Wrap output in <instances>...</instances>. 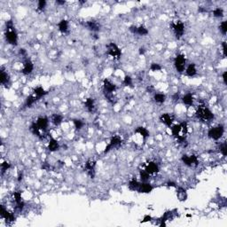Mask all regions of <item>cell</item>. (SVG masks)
<instances>
[{
  "instance_id": "cell-1",
  "label": "cell",
  "mask_w": 227,
  "mask_h": 227,
  "mask_svg": "<svg viewBox=\"0 0 227 227\" xmlns=\"http://www.w3.org/2000/svg\"><path fill=\"white\" fill-rule=\"evenodd\" d=\"M171 131H172V135L176 137L179 141H184L188 132L187 123L182 122L180 124H176L171 128Z\"/></svg>"
},
{
  "instance_id": "cell-2",
  "label": "cell",
  "mask_w": 227,
  "mask_h": 227,
  "mask_svg": "<svg viewBox=\"0 0 227 227\" xmlns=\"http://www.w3.org/2000/svg\"><path fill=\"white\" fill-rule=\"evenodd\" d=\"M196 117L203 120V121H210L214 118V114H212V112L206 107L205 106H200L195 113Z\"/></svg>"
},
{
  "instance_id": "cell-3",
  "label": "cell",
  "mask_w": 227,
  "mask_h": 227,
  "mask_svg": "<svg viewBox=\"0 0 227 227\" xmlns=\"http://www.w3.org/2000/svg\"><path fill=\"white\" fill-rule=\"evenodd\" d=\"M106 53L109 56H111V57H113L114 59H120V57L121 55V50L119 49V47L114 43H110L107 45V51H106Z\"/></svg>"
},
{
  "instance_id": "cell-4",
  "label": "cell",
  "mask_w": 227,
  "mask_h": 227,
  "mask_svg": "<svg viewBox=\"0 0 227 227\" xmlns=\"http://www.w3.org/2000/svg\"><path fill=\"white\" fill-rule=\"evenodd\" d=\"M223 131H224V129L222 125H219L217 127H215V128H212L208 130L207 132V135L210 138H213L215 140H217L219 139L223 134Z\"/></svg>"
},
{
  "instance_id": "cell-5",
  "label": "cell",
  "mask_w": 227,
  "mask_h": 227,
  "mask_svg": "<svg viewBox=\"0 0 227 227\" xmlns=\"http://www.w3.org/2000/svg\"><path fill=\"white\" fill-rule=\"evenodd\" d=\"M171 27L176 36V38H180L183 34H184V25L183 22H181L180 20L176 21V22H172L171 23Z\"/></svg>"
},
{
  "instance_id": "cell-6",
  "label": "cell",
  "mask_w": 227,
  "mask_h": 227,
  "mask_svg": "<svg viewBox=\"0 0 227 227\" xmlns=\"http://www.w3.org/2000/svg\"><path fill=\"white\" fill-rule=\"evenodd\" d=\"M103 86H104V90H105V94H106V97L108 98V99H111V95L112 93L115 90L116 87L115 85L111 82L109 80L107 79H105L104 82H103Z\"/></svg>"
},
{
  "instance_id": "cell-7",
  "label": "cell",
  "mask_w": 227,
  "mask_h": 227,
  "mask_svg": "<svg viewBox=\"0 0 227 227\" xmlns=\"http://www.w3.org/2000/svg\"><path fill=\"white\" fill-rule=\"evenodd\" d=\"M5 39L6 41L12 45H17L18 42V35L14 28L12 29H6L5 31Z\"/></svg>"
},
{
  "instance_id": "cell-8",
  "label": "cell",
  "mask_w": 227,
  "mask_h": 227,
  "mask_svg": "<svg viewBox=\"0 0 227 227\" xmlns=\"http://www.w3.org/2000/svg\"><path fill=\"white\" fill-rule=\"evenodd\" d=\"M185 62H186V60H185V58L183 54H179L176 57V59H175V67L179 73H182L184 70Z\"/></svg>"
},
{
  "instance_id": "cell-9",
  "label": "cell",
  "mask_w": 227,
  "mask_h": 227,
  "mask_svg": "<svg viewBox=\"0 0 227 227\" xmlns=\"http://www.w3.org/2000/svg\"><path fill=\"white\" fill-rule=\"evenodd\" d=\"M182 160L186 166H189V167H196L199 164L197 156H195V155H191V156L183 155Z\"/></svg>"
},
{
  "instance_id": "cell-10",
  "label": "cell",
  "mask_w": 227,
  "mask_h": 227,
  "mask_svg": "<svg viewBox=\"0 0 227 227\" xmlns=\"http://www.w3.org/2000/svg\"><path fill=\"white\" fill-rule=\"evenodd\" d=\"M121 143H122V140H121V138L120 137H118V136L113 137L111 138V140H110V143H109V144L107 145V146L106 147V149H105V151H104V153H108V152H109L111 149H113L114 147L119 146Z\"/></svg>"
},
{
  "instance_id": "cell-11",
  "label": "cell",
  "mask_w": 227,
  "mask_h": 227,
  "mask_svg": "<svg viewBox=\"0 0 227 227\" xmlns=\"http://www.w3.org/2000/svg\"><path fill=\"white\" fill-rule=\"evenodd\" d=\"M12 196H13L14 201L16 203V208L19 209L20 211H21L24 207V202L21 200V193L20 192H14Z\"/></svg>"
},
{
  "instance_id": "cell-12",
  "label": "cell",
  "mask_w": 227,
  "mask_h": 227,
  "mask_svg": "<svg viewBox=\"0 0 227 227\" xmlns=\"http://www.w3.org/2000/svg\"><path fill=\"white\" fill-rule=\"evenodd\" d=\"M153 187L152 186V184H150L146 182H142V183H139L137 192H142V193H148V192H151L153 191Z\"/></svg>"
},
{
  "instance_id": "cell-13",
  "label": "cell",
  "mask_w": 227,
  "mask_h": 227,
  "mask_svg": "<svg viewBox=\"0 0 227 227\" xmlns=\"http://www.w3.org/2000/svg\"><path fill=\"white\" fill-rule=\"evenodd\" d=\"M145 170L149 174V175H154L156 173H158L159 171V167L158 165L153 162V161H150L146 164L145 168Z\"/></svg>"
},
{
  "instance_id": "cell-14",
  "label": "cell",
  "mask_w": 227,
  "mask_h": 227,
  "mask_svg": "<svg viewBox=\"0 0 227 227\" xmlns=\"http://www.w3.org/2000/svg\"><path fill=\"white\" fill-rule=\"evenodd\" d=\"M129 31L132 32L133 34H137L139 35H145L148 34V30L144 27V26H139V27H135L131 26L129 27Z\"/></svg>"
},
{
  "instance_id": "cell-15",
  "label": "cell",
  "mask_w": 227,
  "mask_h": 227,
  "mask_svg": "<svg viewBox=\"0 0 227 227\" xmlns=\"http://www.w3.org/2000/svg\"><path fill=\"white\" fill-rule=\"evenodd\" d=\"M95 166L96 162L94 160H88L85 163V169L87 170L88 174L91 176V178H93L95 176Z\"/></svg>"
},
{
  "instance_id": "cell-16",
  "label": "cell",
  "mask_w": 227,
  "mask_h": 227,
  "mask_svg": "<svg viewBox=\"0 0 227 227\" xmlns=\"http://www.w3.org/2000/svg\"><path fill=\"white\" fill-rule=\"evenodd\" d=\"M0 215H1L2 218H4L7 222H12V221L15 220L14 215H13L12 213H10L9 211H7V210L4 208V206H1V213H0Z\"/></svg>"
},
{
  "instance_id": "cell-17",
  "label": "cell",
  "mask_w": 227,
  "mask_h": 227,
  "mask_svg": "<svg viewBox=\"0 0 227 227\" xmlns=\"http://www.w3.org/2000/svg\"><path fill=\"white\" fill-rule=\"evenodd\" d=\"M84 26L88 29H90L91 31H95V32L98 31L100 29V24L96 20H88V21L85 22Z\"/></svg>"
},
{
  "instance_id": "cell-18",
  "label": "cell",
  "mask_w": 227,
  "mask_h": 227,
  "mask_svg": "<svg viewBox=\"0 0 227 227\" xmlns=\"http://www.w3.org/2000/svg\"><path fill=\"white\" fill-rule=\"evenodd\" d=\"M48 122H49L48 118H46V117H39L35 123H36V125L38 126V128L40 129L41 131H44V130H46V129L48 127Z\"/></svg>"
},
{
  "instance_id": "cell-19",
  "label": "cell",
  "mask_w": 227,
  "mask_h": 227,
  "mask_svg": "<svg viewBox=\"0 0 227 227\" xmlns=\"http://www.w3.org/2000/svg\"><path fill=\"white\" fill-rule=\"evenodd\" d=\"M33 68H34V65L33 63L29 60V59H26L24 64H23V68H22V73L24 74H30L32 71H33Z\"/></svg>"
},
{
  "instance_id": "cell-20",
  "label": "cell",
  "mask_w": 227,
  "mask_h": 227,
  "mask_svg": "<svg viewBox=\"0 0 227 227\" xmlns=\"http://www.w3.org/2000/svg\"><path fill=\"white\" fill-rule=\"evenodd\" d=\"M160 121L164 123L165 125L170 127L171 124H172V121H173V118L171 115H169L168 114H162L160 116Z\"/></svg>"
},
{
  "instance_id": "cell-21",
  "label": "cell",
  "mask_w": 227,
  "mask_h": 227,
  "mask_svg": "<svg viewBox=\"0 0 227 227\" xmlns=\"http://www.w3.org/2000/svg\"><path fill=\"white\" fill-rule=\"evenodd\" d=\"M84 107L87 109L88 112H93L94 108H95V105H94V99L93 98H87L86 101L84 102Z\"/></svg>"
},
{
  "instance_id": "cell-22",
  "label": "cell",
  "mask_w": 227,
  "mask_h": 227,
  "mask_svg": "<svg viewBox=\"0 0 227 227\" xmlns=\"http://www.w3.org/2000/svg\"><path fill=\"white\" fill-rule=\"evenodd\" d=\"M0 82L3 85H7L10 82L9 74L3 69L1 70V74H0Z\"/></svg>"
},
{
  "instance_id": "cell-23",
  "label": "cell",
  "mask_w": 227,
  "mask_h": 227,
  "mask_svg": "<svg viewBox=\"0 0 227 227\" xmlns=\"http://www.w3.org/2000/svg\"><path fill=\"white\" fill-rule=\"evenodd\" d=\"M48 148H49L50 151L54 152V151H57V150L59 148V143H58L57 140H55L54 138H51L50 141H49Z\"/></svg>"
},
{
  "instance_id": "cell-24",
  "label": "cell",
  "mask_w": 227,
  "mask_h": 227,
  "mask_svg": "<svg viewBox=\"0 0 227 227\" xmlns=\"http://www.w3.org/2000/svg\"><path fill=\"white\" fill-rule=\"evenodd\" d=\"M185 72H186V74H187L188 76H191V77H192V76H194V75L196 74V73H197L195 64H194V63L190 64V65L187 67Z\"/></svg>"
},
{
  "instance_id": "cell-25",
  "label": "cell",
  "mask_w": 227,
  "mask_h": 227,
  "mask_svg": "<svg viewBox=\"0 0 227 227\" xmlns=\"http://www.w3.org/2000/svg\"><path fill=\"white\" fill-rule=\"evenodd\" d=\"M58 27H59V31H61L62 33H66V32L67 31V28H68V22H67V20H61L59 22Z\"/></svg>"
},
{
  "instance_id": "cell-26",
  "label": "cell",
  "mask_w": 227,
  "mask_h": 227,
  "mask_svg": "<svg viewBox=\"0 0 227 227\" xmlns=\"http://www.w3.org/2000/svg\"><path fill=\"white\" fill-rule=\"evenodd\" d=\"M176 196L177 198L179 199V200L183 201V200H185L186 198H187V194H186V191L184 189H183L182 187H179L177 189V192H176Z\"/></svg>"
},
{
  "instance_id": "cell-27",
  "label": "cell",
  "mask_w": 227,
  "mask_h": 227,
  "mask_svg": "<svg viewBox=\"0 0 227 227\" xmlns=\"http://www.w3.org/2000/svg\"><path fill=\"white\" fill-rule=\"evenodd\" d=\"M34 94H35V96L39 99L40 98H42L43 96H44L45 94H47V91H45V90L43 89V87L38 86V87H36V88L34 90Z\"/></svg>"
},
{
  "instance_id": "cell-28",
  "label": "cell",
  "mask_w": 227,
  "mask_h": 227,
  "mask_svg": "<svg viewBox=\"0 0 227 227\" xmlns=\"http://www.w3.org/2000/svg\"><path fill=\"white\" fill-rule=\"evenodd\" d=\"M183 102L186 106H192L193 104V97L191 93H187L183 97Z\"/></svg>"
},
{
  "instance_id": "cell-29",
  "label": "cell",
  "mask_w": 227,
  "mask_h": 227,
  "mask_svg": "<svg viewBox=\"0 0 227 227\" xmlns=\"http://www.w3.org/2000/svg\"><path fill=\"white\" fill-rule=\"evenodd\" d=\"M62 120H63V117L59 114H52L51 115V121L55 125V126H58L59 125L61 122H62Z\"/></svg>"
},
{
  "instance_id": "cell-30",
  "label": "cell",
  "mask_w": 227,
  "mask_h": 227,
  "mask_svg": "<svg viewBox=\"0 0 227 227\" xmlns=\"http://www.w3.org/2000/svg\"><path fill=\"white\" fill-rule=\"evenodd\" d=\"M135 133H138L139 135H141L144 138L149 137V131L145 128V127H137L135 130Z\"/></svg>"
},
{
  "instance_id": "cell-31",
  "label": "cell",
  "mask_w": 227,
  "mask_h": 227,
  "mask_svg": "<svg viewBox=\"0 0 227 227\" xmlns=\"http://www.w3.org/2000/svg\"><path fill=\"white\" fill-rule=\"evenodd\" d=\"M37 99H38V98H37L35 95L28 96V97L27 98V99H26V103H25L26 106H27V107H30Z\"/></svg>"
},
{
  "instance_id": "cell-32",
  "label": "cell",
  "mask_w": 227,
  "mask_h": 227,
  "mask_svg": "<svg viewBox=\"0 0 227 227\" xmlns=\"http://www.w3.org/2000/svg\"><path fill=\"white\" fill-rule=\"evenodd\" d=\"M153 99H154L155 102L161 104V103H163L166 100V96L164 94H162V93H157V94L154 95Z\"/></svg>"
},
{
  "instance_id": "cell-33",
  "label": "cell",
  "mask_w": 227,
  "mask_h": 227,
  "mask_svg": "<svg viewBox=\"0 0 227 227\" xmlns=\"http://www.w3.org/2000/svg\"><path fill=\"white\" fill-rule=\"evenodd\" d=\"M30 130H31L32 133L35 134V136H37V137H41V130H40V129L38 128V126L36 125L35 122L33 123V124L30 126Z\"/></svg>"
},
{
  "instance_id": "cell-34",
  "label": "cell",
  "mask_w": 227,
  "mask_h": 227,
  "mask_svg": "<svg viewBox=\"0 0 227 227\" xmlns=\"http://www.w3.org/2000/svg\"><path fill=\"white\" fill-rule=\"evenodd\" d=\"M140 179L142 182H147L150 178V175L145 170H140Z\"/></svg>"
},
{
  "instance_id": "cell-35",
  "label": "cell",
  "mask_w": 227,
  "mask_h": 227,
  "mask_svg": "<svg viewBox=\"0 0 227 227\" xmlns=\"http://www.w3.org/2000/svg\"><path fill=\"white\" fill-rule=\"evenodd\" d=\"M139 185V182H137V180H131L129 183V188L131 191H137Z\"/></svg>"
},
{
  "instance_id": "cell-36",
  "label": "cell",
  "mask_w": 227,
  "mask_h": 227,
  "mask_svg": "<svg viewBox=\"0 0 227 227\" xmlns=\"http://www.w3.org/2000/svg\"><path fill=\"white\" fill-rule=\"evenodd\" d=\"M123 84L125 86H129V87H133V83H132V79L130 76L126 75L123 79Z\"/></svg>"
},
{
  "instance_id": "cell-37",
  "label": "cell",
  "mask_w": 227,
  "mask_h": 227,
  "mask_svg": "<svg viewBox=\"0 0 227 227\" xmlns=\"http://www.w3.org/2000/svg\"><path fill=\"white\" fill-rule=\"evenodd\" d=\"M74 127H75V129H81L82 127H83V125H84V123L81 121V120H78V119H74Z\"/></svg>"
},
{
  "instance_id": "cell-38",
  "label": "cell",
  "mask_w": 227,
  "mask_h": 227,
  "mask_svg": "<svg viewBox=\"0 0 227 227\" xmlns=\"http://www.w3.org/2000/svg\"><path fill=\"white\" fill-rule=\"evenodd\" d=\"M11 167V164L7 161H4L1 164V170H2V174H4L6 170H8Z\"/></svg>"
},
{
  "instance_id": "cell-39",
  "label": "cell",
  "mask_w": 227,
  "mask_h": 227,
  "mask_svg": "<svg viewBox=\"0 0 227 227\" xmlns=\"http://www.w3.org/2000/svg\"><path fill=\"white\" fill-rule=\"evenodd\" d=\"M223 14V11L221 8H216L213 11V15L215 17H222Z\"/></svg>"
},
{
  "instance_id": "cell-40",
  "label": "cell",
  "mask_w": 227,
  "mask_h": 227,
  "mask_svg": "<svg viewBox=\"0 0 227 227\" xmlns=\"http://www.w3.org/2000/svg\"><path fill=\"white\" fill-rule=\"evenodd\" d=\"M220 30L223 35H226L227 31V21H223L220 25Z\"/></svg>"
},
{
  "instance_id": "cell-41",
  "label": "cell",
  "mask_w": 227,
  "mask_h": 227,
  "mask_svg": "<svg viewBox=\"0 0 227 227\" xmlns=\"http://www.w3.org/2000/svg\"><path fill=\"white\" fill-rule=\"evenodd\" d=\"M220 152L222 153V154L223 156H225L227 154V145H226V143H223L220 146Z\"/></svg>"
},
{
  "instance_id": "cell-42",
  "label": "cell",
  "mask_w": 227,
  "mask_h": 227,
  "mask_svg": "<svg viewBox=\"0 0 227 227\" xmlns=\"http://www.w3.org/2000/svg\"><path fill=\"white\" fill-rule=\"evenodd\" d=\"M45 5H46V2H45L44 0H40V1L38 2V4H37V10L43 11V10L44 9Z\"/></svg>"
},
{
  "instance_id": "cell-43",
  "label": "cell",
  "mask_w": 227,
  "mask_h": 227,
  "mask_svg": "<svg viewBox=\"0 0 227 227\" xmlns=\"http://www.w3.org/2000/svg\"><path fill=\"white\" fill-rule=\"evenodd\" d=\"M150 69L152 71H160L161 69V67L159 64H157V63H153L151 65V67H150Z\"/></svg>"
},
{
  "instance_id": "cell-44",
  "label": "cell",
  "mask_w": 227,
  "mask_h": 227,
  "mask_svg": "<svg viewBox=\"0 0 227 227\" xmlns=\"http://www.w3.org/2000/svg\"><path fill=\"white\" fill-rule=\"evenodd\" d=\"M222 47H223V55H224V56H226V55H227V45H226V42H223V43H222Z\"/></svg>"
},
{
  "instance_id": "cell-45",
  "label": "cell",
  "mask_w": 227,
  "mask_h": 227,
  "mask_svg": "<svg viewBox=\"0 0 227 227\" xmlns=\"http://www.w3.org/2000/svg\"><path fill=\"white\" fill-rule=\"evenodd\" d=\"M172 99H173L174 102L177 101V100L179 99V94H178V93H175V94L172 96Z\"/></svg>"
},
{
  "instance_id": "cell-46",
  "label": "cell",
  "mask_w": 227,
  "mask_h": 227,
  "mask_svg": "<svg viewBox=\"0 0 227 227\" xmlns=\"http://www.w3.org/2000/svg\"><path fill=\"white\" fill-rule=\"evenodd\" d=\"M151 220H152V217L150 215H145L142 223H145V222H148V221H151Z\"/></svg>"
},
{
  "instance_id": "cell-47",
  "label": "cell",
  "mask_w": 227,
  "mask_h": 227,
  "mask_svg": "<svg viewBox=\"0 0 227 227\" xmlns=\"http://www.w3.org/2000/svg\"><path fill=\"white\" fill-rule=\"evenodd\" d=\"M226 74H227V72H223V82L226 84V82H227V81H226Z\"/></svg>"
},
{
  "instance_id": "cell-48",
  "label": "cell",
  "mask_w": 227,
  "mask_h": 227,
  "mask_svg": "<svg viewBox=\"0 0 227 227\" xmlns=\"http://www.w3.org/2000/svg\"><path fill=\"white\" fill-rule=\"evenodd\" d=\"M20 54H21V55H23V56H26L27 52H26L25 49H20Z\"/></svg>"
},
{
  "instance_id": "cell-49",
  "label": "cell",
  "mask_w": 227,
  "mask_h": 227,
  "mask_svg": "<svg viewBox=\"0 0 227 227\" xmlns=\"http://www.w3.org/2000/svg\"><path fill=\"white\" fill-rule=\"evenodd\" d=\"M144 52H145L144 48H140V49H139V53H140V54H144Z\"/></svg>"
},
{
  "instance_id": "cell-50",
  "label": "cell",
  "mask_w": 227,
  "mask_h": 227,
  "mask_svg": "<svg viewBox=\"0 0 227 227\" xmlns=\"http://www.w3.org/2000/svg\"><path fill=\"white\" fill-rule=\"evenodd\" d=\"M56 3L59 4H65V1H57Z\"/></svg>"
},
{
  "instance_id": "cell-51",
  "label": "cell",
  "mask_w": 227,
  "mask_h": 227,
  "mask_svg": "<svg viewBox=\"0 0 227 227\" xmlns=\"http://www.w3.org/2000/svg\"><path fill=\"white\" fill-rule=\"evenodd\" d=\"M168 185H171V186H176V185H175V183H173V182H169V183H168Z\"/></svg>"
},
{
  "instance_id": "cell-52",
  "label": "cell",
  "mask_w": 227,
  "mask_h": 227,
  "mask_svg": "<svg viewBox=\"0 0 227 227\" xmlns=\"http://www.w3.org/2000/svg\"><path fill=\"white\" fill-rule=\"evenodd\" d=\"M20 179H22V174H20V175H19V178H18V180H19V181H20Z\"/></svg>"
}]
</instances>
